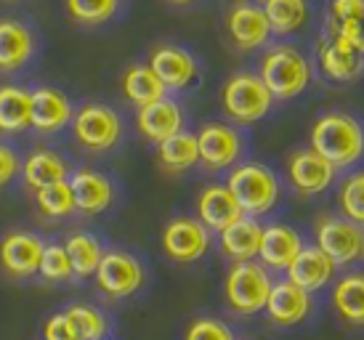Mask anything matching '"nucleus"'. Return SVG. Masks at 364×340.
Segmentation results:
<instances>
[{
  "label": "nucleus",
  "mask_w": 364,
  "mask_h": 340,
  "mask_svg": "<svg viewBox=\"0 0 364 340\" xmlns=\"http://www.w3.org/2000/svg\"><path fill=\"white\" fill-rule=\"evenodd\" d=\"M226 27H229V35L237 48L242 51H253L266 46L269 35H272V27H269V19L263 9L253 6V3H240L229 11V19H226Z\"/></svg>",
  "instance_id": "a211bd4d"
},
{
  "label": "nucleus",
  "mask_w": 364,
  "mask_h": 340,
  "mask_svg": "<svg viewBox=\"0 0 364 340\" xmlns=\"http://www.w3.org/2000/svg\"><path fill=\"white\" fill-rule=\"evenodd\" d=\"M41 274L43 280L48 282H67L75 277V269H72V260L67 255V248L59 245V242H51L43 248V258H41Z\"/></svg>",
  "instance_id": "c9c22d12"
},
{
  "label": "nucleus",
  "mask_w": 364,
  "mask_h": 340,
  "mask_svg": "<svg viewBox=\"0 0 364 340\" xmlns=\"http://www.w3.org/2000/svg\"><path fill=\"white\" fill-rule=\"evenodd\" d=\"M120 85L125 99L131 101V104H136L139 110L146 107V104L165 99V93H168V88L162 85L160 78L154 75L149 64H131L128 70L122 72Z\"/></svg>",
  "instance_id": "bb28decb"
},
{
  "label": "nucleus",
  "mask_w": 364,
  "mask_h": 340,
  "mask_svg": "<svg viewBox=\"0 0 364 340\" xmlns=\"http://www.w3.org/2000/svg\"><path fill=\"white\" fill-rule=\"evenodd\" d=\"M64 6H67V14L77 24L96 27V24L109 21L117 14L120 0H64Z\"/></svg>",
  "instance_id": "f704fd0d"
},
{
  "label": "nucleus",
  "mask_w": 364,
  "mask_h": 340,
  "mask_svg": "<svg viewBox=\"0 0 364 340\" xmlns=\"http://www.w3.org/2000/svg\"><path fill=\"white\" fill-rule=\"evenodd\" d=\"M96 285L99 290L112 300L131 298L133 292L141 290L144 285V266L141 260L125 250H109L104 253L102 263L96 269Z\"/></svg>",
  "instance_id": "6e6552de"
},
{
  "label": "nucleus",
  "mask_w": 364,
  "mask_h": 340,
  "mask_svg": "<svg viewBox=\"0 0 364 340\" xmlns=\"http://www.w3.org/2000/svg\"><path fill=\"white\" fill-rule=\"evenodd\" d=\"M301 250H304L301 234L295 229H290V226L274 223V226H266V229H263L258 258H261V263L269 271H287Z\"/></svg>",
  "instance_id": "6ab92c4d"
},
{
  "label": "nucleus",
  "mask_w": 364,
  "mask_h": 340,
  "mask_svg": "<svg viewBox=\"0 0 364 340\" xmlns=\"http://www.w3.org/2000/svg\"><path fill=\"white\" fill-rule=\"evenodd\" d=\"M338 202H341V211H343L346 218L364 226V173L348 176L343 181Z\"/></svg>",
  "instance_id": "e433bc0d"
},
{
  "label": "nucleus",
  "mask_w": 364,
  "mask_h": 340,
  "mask_svg": "<svg viewBox=\"0 0 364 340\" xmlns=\"http://www.w3.org/2000/svg\"><path fill=\"white\" fill-rule=\"evenodd\" d=\"M200 162L208 170L232 168L242 154V136L226 122H205L197 133Z\"/></svg>",
  "instance_id": "9b49d317"
},
{
  "label": "nucleus",
  "mask_w": 364,
  "mask_h": 340,
  "mask_svg": "<svg viewBox=\"0 0 364 340\" xmlns=\"http://www.w3.org/2000/svg\"><path fill=\"white\" fill-rule=\"evenodd\" d=\"M274 280L269 269L255 260H242L234 263L226 282H223V295L234 314L240 317H253L258 311H266L269 295H272Z\"/></svg>",
  "instance_id": "f03ea898"
},
{
  "label": "nucleus",
  "mask_w": 364,
  "mask_h": 340,
  "mask_svg": "<svg viewBox=\"0 0 364 340\" xmlns=\"http://www.w3.org/2000/svg\"><path fill=\"white\" fill-rule=\"evenodd\" d=\"M263 85L269 88L274 99H295L301 96L311 80L309 59L293 46H277L261 59Z\"/></svg>",
  "instance_id": "7ed1b4c3"
},
{
  "label": "nucleus",
  "mask_w": 364,
  "mask_h": 340,
  "mask_svg": "<svg viewBox=\"0 0 364 340\" xmlns=\"http://www.w3.org/2000/svg\"><path fill=\"white\" fill-rule=\"evenodd\" d=\"M46 242L32 231H9L0 240V266L14 280H30L41 271Z\"/></svg>",
  "instance_id": "9d476101"
},
{
  "label": "nucleus",
  "mask_w": 364,
  "mask_h": 340,
  "mask_svg": "<svg viewBox=\"0 0 364 340\" xmlns=\"http://www.w3.org/2000/svg\"><path fill=\"white\" fill-rule=\"evenodd\" d=\"M70 186L75 194V208L85 216H99L114 200V184L104 173L91 168H80L70 173Z\"/></svg>",
  "instance_id": "f3484780"
},
{
  "label": "nucleus",
  "mask_w": 364,
  "mask_h": 340,
  "mask_svg": "<svg viewBox=\"0 0 364 340\" xmlns=\"http://www.w3.org/2000/svg\"><path fill=\"white\" fill-rule=\"evenodd\" d=\"M261 237H263L261 223L255 218H250V216H245L237 223H232L226 231H221V250L234 263L253 260L258 258V250H261Z\"/></svg>",
  "instance_id": "a878e982"
},
{
  "label": "nucleus",
  "mask_w": 364,
  "mask_h": 340,
  "mask_svg": "<svg viewBox=\"0 0 364 340\" xmlns=\"http://www.w3.org/2000/svg\"><path fill=\"white\" fill-rule=\"evenodd\" d=\"M136 125L141 130V136H146L154 144H162V141H168L176 133H181L183 112L178 107V101L165 96V99L146 104V107L136 112Z\"/></svg>",
  "instance_id": "aec40b11"
},
{
  "label": "nucleus",
  "mask_w": 364,
  "mask_h": 340,
  "mask_svg": "<svg viewBox=\"0 0 364 340\" xmlns=\"http://www.w3.org/2000/svg\"><path fill=\"white\" fill-rule=\"evenodd\" d=\"M287 176H290V184L298 194L314 197V194H322V191L330 189V184L335 179V168L324 160L322 154H316L309 147V149H298L290 154Z\"/></svg>",
  "instance_id": "f8f14e48"
},
{
  "label": "nucleus",
  "mask_w": 364,
  "mask_h": 340,
  "mask_svg": "<svg viewBox=\"0 0 364 340\" xmlns=\"http://www.w3.org/2000/svg\"><path fill=\"white\" fill-rule=\"evenodd\" d=\"M32 128V93L19 85L0 88V130L21 133Z\"/></svg>",
  "instance_id": "cd10ccee"
},
{
  "label": "nucleus",
  "mask_w": 364,
  "mask_h": 340,
  "mask_svg": "<svg viewBox=\"0 0 364 340\" xmlns=\"http://www.w3.org/2000/svg\"><path fill=\"white\" fill-rule=\"evenodd\" d=\"M223 112L240 125H250V122L263 120L274 104V96L263 80L253 72H237L229 80L223 83L221 90Z\"/></svg>",
  "instance_id": "39448f33"
},
{
  "label": "nucleus",
  "mask_w": 364,
  "mask_h": 340,
  "mask_svg": "<svg viewBox=\"0 0 364 340\" xmlns=\"http://www.w3.org/2000/svg\"><path fill=\"white\" fill-rule=\"evenodd\" d=\"M21 176L30 189L41 191L46 186L70 181V165L53 149H32L27 160L21 162Z\"/></svg>",
  "instance_id": "5701e85b"
},
{
  "label": "nucleus",
  "mask_w": 364,
  "mask_h": 340,
  "mask_svg": "<svg viewBox=\"0 0 364 340\" xmlns=\"http://www.w3.org/2000/svg\"><path fill=\"white\" fill-rule=\"evenodd\" d=\"M335 269L338 266L316 245H311V248L304 245V250L298 253V258L287 269V280L295 282L298 287H304L306 292H316L322 290L324 285H330V280L335 277Z\"/></svg>",
  "instance_id": "4be33fe9"
},
{
  "label": "nucleus",
  "mask_w": 364,
  "mask_h": 340,
  "mask_svg": "<svg viewBox=\"0 0 364 340\" xmlns=\"http://www.w3.org/2000/svg\"><path fill=\"white\" fill-rule=\"evenodd\" d=\"M316 248L335 266H348L364 255V231L354 221L327 216L316 221Z\"/></svg>",
  "instance_id": "0eeeda50"
},
{
  "label": "nucleus",
  "mask_w": 364,
  "mask_h": 340,
  "mask_svg": "<svg viewBox=\"0 0 364 340\" xmlns=\"http://www.w3.org/2000/svg\"><path fill=\"white\" fill-rule=\"evenodd\" d=\"M316 59H319V70L324 72V78L338 83L354 80L356 75L364 67V51H359L354 43L343 41L338 35H330L319 43L316 51Z\"/></svg>",
  "instance_id": "2eb2a0df"
},
{
  "label": "nucleus",
  "mask_w": 364,
  "mask_h": 340,
  "mask_svg": "<svg viewBox=\"0 0 364 340\" xmlns=\"http://www.w3.org/2000/svg\"><path fill=\"white\" fill-rule=\"evenodd\" d=\"M149 67L160 78V83L168 90H183L189 88L197 75H200V64L189 51L176 48V46H160L152 51L149 56Z\"/></svg>",
  "instance_id": "4468645a"
},
{
  "label": "nucleus",
  "mask_w": 364,
  "mask_h": 340,
  "mask_svg": "<svg viewBox=\"0 0 364 340\" xmlns=\"http://www.w3.org/2000/svg\"><path fill=\"white\" fill-rule=\"evenodd\" d=\"M330 35H338L364 51V0H333Z\"/></svg>",
  "instance_id": "c85d7f7f"
},
{
  "label": "nucleus",
  "mask_w": 364,
  "mask_h": 340,
  "mask_svg": "<svg viewBox=\"0 0 364 340\" xmlns=\"http://www.w3.org/2000/svg\"><path fill=\"white\" fill-rule=\"evenodd\" d=\"M183 340H237L232 327L215 317H197L186 324Z\"/></svg>",
  "instance_id": "4c0bfd02"
},
{
  "label": "nucleus",
  "mask_w": 364,
  "mask_h": 340,
  "mask_svg": "<svg viewBox=\"0 0 364 340\" xmlns=\"http://www.w3.org/2000/svg\"><path fill=\"white\" fill-rule=\"evenodd\" d=\"M35 205H38L41 216H46V218H67V216L77 211L70 181H61V184H53V186L35 191Z\"/></svg>",
  "instance_id": "473e14b6"
},
{
  "label": "nucleus",
  "mask_w": 364,
  "mask_h": 340,
  "mask_svg": "<svg viewBox=\"0 0 364 340\" xmlns=\"http://www.w3.org/2000/svg\"><path fill=\"white\" fill-rule=\"evenodd\" d=\"M338 319L348 324V327H364V274L362 271H351L343 274L341 280L333 285V295H330Z\"/></svg>",
  "instance_id": "393cba45"
},
{
  "label": "nucleus",
  "mask_w": 364,
  "mask_h": 340,
  "mask_svg": "<svg viewBox=\"0 0 364 340\" xmlns=\"http://www.w3.org/2000/svg\"><path fill=\"white\" fill-rule=\"evenodd\" d=\"M64 248H67V255L72 260V269H75V277H93L96 269H99V263L104 258V248L99 237H93L91 231H72L67 242H64Z\"/></svg>",
  "instance_id": "7c9ffc66"
},
{
  "label": "nucleus",
  "mask_w": 364,
  "mask_h": 340,
  "mask_svg": "<svg viewBox=\"0 0 364 340\" xmlns=\"http://www.w3.org/2000/svg\"><path fill=\"white\" fill-rule=\"evenodd\" d=\"M234 200L240 202L245 216H263L269 213L279 200V179L274 176L272 168H266L261 162H245L229 173L226 181Z\"/></svg>",
  "instance_id": "20e7f679"
},
{
  "label": "nucleus",
  "mask_w": 364,
  "mask_h": 340,
  "mask_svg": "<svg viewBox=\"0 0 364 340\" xmlns=\"http://www.w3.org/2000/svg\"><path fill=\"white\" fill-rule=\"evenodd\" d=\"M43 340H80V335L70 322V317L59 311V314H51L43 324Z\"/></svg>",
  "instance_id": "58836bf2"
},
{
  "label": "nucleus",
  "mask_w": 364,
  "mask_h": 340,
  "mask_svg": "<svg viewBox=\"0 0 364 340\" xmlns=\"http://www.w3.org/2000/svg\"><path fill=\"white\" fill-rule=\"evenodd\" d=\"M19 170H21L19 154L11 149L9 144H0V189L16 179Z\"/></svg>",
  "instance_id": "ea45409f"
},
{
  "label": "nucleus",
  "mask_w": 364,
  "mask_h": 340,
  "mask_svg": "<svg viewBox=\"0 0 364 340\" xmlns=\"http://www.w3.org/2000/svg\"><path fill=\"white\" fill-rule=\"evenodd\" d=\"M35 53L30 27L16 19H0V72L21 70Z\"/></svg>",
  "instance_id": "b1692460"
},
{
  "label": "nucleus",
  "mask_w": 364,
  "mask_h": 340,
  "mask_svg": "<svg viewBox=\"0 0 364 340\" xmlns=\"http://www.w3.org/2000/svg\"><path fill=\"white\" fill-rule=\"evenodd\" d=\"M210 248V229H205L197 218L178 216L162 229V250L178 263H194Z\"/></svg>",
  "instance_id": "1a4fd4ad"
},
{
  "label": "nucleus",
  "mask_w": 364,
  "mask_h": 340,
  "mask_svg": "<svg viewBox=\"0 0 364 340\" xmlns=\"http://www.w3.org/2000/svg\"><path fill=\"white\" fill-rule=\"evenodd\" d=\"M157 162L168 173H181L200 162V147H197V133H176L168 141L157 144Z\"/></svg>",
  "instance_id": "c756f323"
},
{
  "label": "nucleus",
  "mask_w": 364,
  "mask_h": 340,
  "mask_svg": "<svg viewBox=\"0 0 364 340\" xmlns=\"http://www.w3.org/2000/svg\"><path fill=\"white\" fill-rule=\"evenodd\" d=\"M311 149L335 170L354 165L364 154V128L343 112H327L311 128Z\"/></svg>",
  "instance_id": "f257e3e1"
},
{
  "label": "nucleus",
  "mask_w": 364,
  "mask_h": 340,
  "mask_svg": "<svg viewBox=\"0 0 364 340\" xmlns=\"http://www.w3.org/2000/svg\"><path fill=\"white\" fill-rule=\"evenodd\" d=\"M72 136L88 152H109L120 144V115L99 101H88L72 115Z\"/></svg>",
  "instance_id": "423d86ee"
},
{
  "label": "nucleus",
  "mask_w": 364,
  "mask_h": 340,
  "mask_svg": "<svg viewBox=\"0 0 364 340\" xmlns=\"http://www.w3.org/2000/svg\"><path fill=\"white\" fill-rule=\"evenodd\" d=\"M72 101L67 99V93H61L59 88H43L32 90V128L41 133H56L64 125L72 122Z\"/></svg>",
  "instance_id": "412c9836"
},
{
  "label": "nucleus",
  "mask_w": 364,
  "mask_h": 340,
  "mask_svg": "<svg viewBox=\"0 0 364 340\" xmlns=\"http://www.w3.org/2000/svg\"><path fill=\"white\" fill-rule=\"evenodd\" d=\"M263 14L269 19V27L277 35L298 32L309 19L306 0H263Z\"/></svg>",
  "instance_id": "2f4dec72"
},
{
  "label": "nucleus",
  "mask_w": 364,
  "mask_h": 340,
  "mask_svg": "<svg viewBox=\"0 0 364 340\" xmlns=\"http://www.w3.org/2000/svg\"><path fill=\"white\" fill-rule=\"evenodd\" d=\"M240 218H245V213L240 208V202L234 200L229 186L213 184V186H205L200 191V197H197V221L203 223L205 229L221 234Z\"/></svg>",
  "instance_id": "dca6fc26"
},
{
  "label": "nucleus",
  "mask_w": 364,
  "mask_h": 340,
  "mask_svg": "<svg viewBox=\"0 0 364 340\" xmlns=\"http://www.w3.org/2000/svg\"><path fill=\"white\" fill-rule=\"evenodd\" d=\"M70 322L75 324V330L80 335V340H104V335L109 332V322L104 317V311L88 303H72L64 311Z\"/></svg>",
  "instance_id": "72a5a7b5"
},
{
  "label": "nucleus",
  "mask_w": 364,
  "mask_h": 340,
  "mask_svg": "<svg viewBox=\"0 0 364 340\" xmlns=\"http://www.w3.org/2000/svg\"><path fill=\"white\" fill-rule=\"evenodd\" d=\"M168 3H176V6H186V3H194V0H168Z\"/></svg>",
  "instance_id": "a19ab883"
},
{
  "label": "nucleus",
  "mask_w": 364,
  "mask_h": 340,
  "mask_svg": "<svg viewBox=\"0 0 364 340\" xmlns=\"http://www.w3.org/2000/svg\"><path fill=\"white\" fill-rule=\"evenodd\" d=\"M311 306V292H306L304 287H298L290 280H279L274 282L269 303H266V314H269V322L277 327H295L309 319Z\"/></svg>",
  "instance_id": "ddd939ff"
}]
</instances>
